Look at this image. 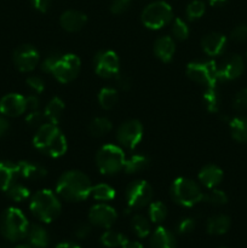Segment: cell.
<instances>
[{"label": "cell", "instance_id": "cell-35", "mask_svg": "<svg viewBox=\"0 0 247 248\" xmlns=\"http://www.w3.org/2000/svg\"><path fill=\"white\" fill-rule=\"evenodd\" d=\"M148 216H149L150 222L154 224H160L164 222L167 217V207L165 203L160 202V201H155V202L149 203V211H148Z\"/></svg>", "mask_w": 247, "mask_h": 248}, {"label": "cell", "instance_id": "cell-50", "mask_svg": "<svg viewBox=\"0 0 247 248\" xmlns=\"http://www.w3.org/2000/svg\"><path fill=\"white\" fill-rule=\"evenodd\" d=\"M26 104L27 109L29 110H38L39 107H40V99L35 96V94H31V96L26 97Z\"/></svg>", "mask_w": 247, "mask_h": 248}, {"label": "cell", "instance_id": "cell-17", "mask_svg": "<svg viewBox=\"0 0 247 248\" xmlns=\"http://www.w3.org/2000/svg\"><path fill=\"white\" fill-rule=\"evenodd\" d=\"M228 39L224 34L220 33H210L203 36L201 40V47L203 52L210 57L220 56L227 48Z\"/></svg>", "mask_w": 247, "mask_h": 248}, {"label": "cell", "instance_id": "cell-27", "mask_svg": "<svg viewBox=\"0 0 247 248\" xmlns=\"http://www.w3.org/2000/svg\"><path fill=\"white\" fill-rule=\"evenodd\" d=\"M229 127L232 137L239 143H247V118L235 116L229 120Z\"/></svg>", "mask_w": 247, "mask_h": 248}, {"label": "cell", "instance_id": "cell-29", "mask_svg": "<svg viewBox=\"0 0 247 248\" xmlns=\"http://www.w3.org/2000/svg\"><path fill=\"white\" fill-rule=\"evenodd\" d=\"M111 128H113V124L108 118H104V116L94 118L89 124V132L93 137H103L110 132Z\"/></svg>", "mask_w": 247, "mask_h": 248}, {"label": "cell", "instance_id": "cell-57", "mask_svg": "<svg viewBox=\"0 0 247 248\" xmlns=\"http://www.w3.org/2000/svg\"><path fill=\"white\" fill-rule=\"evenodd\" d=\"M0 248H1V247H0Z\"/></svg>", "mask_w": 247, "mask_h": 248}, {"label": "cell", "instance_id": "cell-48", "mask_svg": "<svg viewBox=\"0 0 247 248\" xmlns=\"http://www.w3.org/2000/svg\"><path fill=\"white\" fill-rule=\"evenodd\" d=\"M92 228H91V223H80L75 227L74 229V235L75 237L80 240H84L86 237H89V235L91 234Z\"/></svg>", "mask_w": 247, "mask_h": 248}, {"label": "cell", "instance_id": "cell-16", "mask_svg": "<svg viewBox=\"0 0 247 248\" xmlns=\"http://www.w3.org/2000/svg\"><path fill=\"white\" fill-rule=\"evenodd\" d=\"M27 110L26 97L19 93H9L0 99V114L4 116H19Z\"/></svg>", "mask_w": 247, "mask_h": 248}, {"label": "cell", "instance_id": "cell-20", "mask_svg": "<svg viewBox=\"0 0 247 248\" xmlns=\"http://www.w3.org/2000/svg\"><path fill=\"white\" fill-rule=\"evenodd\" d=\"M152 248H177V239L167 228L157 227L150 237Z\"/></svg>", "mask_w": 247, "mask_h": 248}, {"label": "cell", "instance_id": "cell-41", "mask_svg": "<svg viewBox=\"0 0 247 248\" xmlns=\"http://www.w3.org/2000/svg\"><path fill=\"white\" fill-rule=\"evenodd\" d=\"M232 107L237 111L247 110V87L241 89L232 99Z\"/></svg>", "mask_w": 247, "mask_h": 248}, {"label": "cell", "instance_id": "cell-33", "mask_svg": "<svg viewBox=\"0 0 247 248\" xmlns=\"http://www.w3.org/2000/svg\"><path fill=\"white\" fill-rule=\"evenodd\" d=\"M150 219L147 218L143 215H135L132 217V220H131V224H132L133 232H136L139 239H143V237H147L148 235L152 232V225H150Z\"/></svg>", "mask_w": 247, "mask_h": 248}, {"label": "cell", "instance_id": "cell-32", "mask_svg": "<svg viewBox=\"0 0 247 248\" xmlns=\"http://www.w3.org/2000/svg\"><path fill=\"white\" fill-rule=\"evenodd\" d=\"M94 200L99 201V202H107V201H111L115 198V189L110 186L107 183H99L92 186L91 195Z\"/></svg>", "mask_w": 247, "mask_h": 248}, {"label": "cell", "instance_id": "cell-54", "mask_svg": "<svg viewBox=\"0 0 247 248\" xmlns=\"http://www.w3.org/2000/svg\"><path fill=\"white\" fill-rule=\"evenodd\" d=\"M208 2H210L212 6H220V5H223L224 2H227V0H208Z\"/></svg>", "mask_w": 247, "mask_h": 248}, {"label": "cell", "instance_id": "cell-12", "mask_svg": "<svg viewBox=\"0 0 247 248\" xmlns=\"http://www.w3.org/2000/svg\"><path fill=\"white\" fill-rule=\"evenodd\" d=\"M96 74L104 79L115 78L120 73V60L111 50H102L94 56Z\"/></svg>", "mask_w": 247, "mask_h": 248}, {"label": "cell", "instance_id": "cell-8", "mask_svg": "<svg viewBox=\"0 0 247 248\" xmlns=\"http://www.w3.org/2000/svg\"><path fill=\"white\" fill-rule=\"evenodd\" d=\"M172 7L166 1H154L147 5L142 12V22L147 28L157 31L172 21Z\"/></svg>", "mask_w": 247, "mask_h": 248}, {"label": "cell", "instance_id": "cell-4", "mask_svg": "<svg viewBox=\"0 0 247 248\" xmlns=\"http://www.w3.org/2000/svg\"><path fill=\"white\" fill-rule=\"evenodd\" d=\"M29 222L24 213L16 207H10L0 217V232L11 242L21 241L27 236Z\"/></svg>", "mask_w": 247, "mask_h": 248}, {"label": "cell", "instance_id": "cell-31", "mask_svg": "<svg viewBox=\"0 0 247 248\" xmlns=\"http://www.w3.org/2000/svg\"><path fill=\"white\" fill-rule=\"evenodd\" d=\"M128 241L127 237L124 234L114 230L108 229L101 235V244L104 247L108 248H116V247H123L126 242Z\"/></svg>", "mask_w": 247, "mask_h": 248}, {"label": "cell", "instance_id": "cell-55", "mask_svg": "<svg viewBox=\"0 0 247 248\" xmlns=\"http://www.w3.org/2000/svg\"><path fill=\"white\" fill-rule=\"evenodd\" d=\"M15 248H34V247H31V245H18V246H16Z\"/></svg>", "mask_w": 247, "mask_h": 248}, {"label": "cell", "instance_id": "cell-56", "mask_svg": "<svg viewBox=\"0 0 247 248\" xmlns=\"http://www.w3.org/2000/svg\"><path fill=\"white\" fill-rule=\"evenodd\" d=\"M219 248H227V247H219Z\"/></svg>", "mask_w": 247, "mask_h": 248}, {"label": "cell", "instance_id": "cell-38", "mask_svg": "<svg viewBox=\"0 0 247 248\" xmlns=\"http://www.w3.org/2000/svg\"><path fill=\"white\" fill-rule=\"evenodd\" d=\"M206 5L202 0H193L190 4L186 6L185 15L189 21H195V19L201 18L205 15Z\"/></svg>", "mask_w": 247, "mask_h": 248}, {"label": "cell", "instance_id": "cell-5", "mask_svg": "<svg viewBox=\"0 0 247 248\" xmlns=\"http://www.w3.org/2000/svg\"><path fill=\"white\" fill-rule=\"evenodd\" d=\"M171 195L174 202L183 207H193L203 200V193L200 186L186 177L174 179L171 186Z\"/></svg>", "mask_w": 247, "mask_h": 248}, {"label": "cell", "instance_id": "cell-52", "mask_svg": "<svg viewBox=\"0 0 247 248\" xmlns=\"http://www.w3.org/2000/svg\"><path fill=\"white\" fill-rule=\"evenodd\" d=\"M56 248H81L79 245L74 244V242H70V241H63L60 242V244L56 246Z\"/></svg>", "mask_w": 247, "mask_h": 248}, {"label": "cell", "instance_id": "cell-13", "mask_svg": "<svg viewBox=\"0 0 247 248\" xmlns=\"http://www.w3.org/2000/svg\"><path fill=\"white\" fill-rule=\"evenodd\" d=\"M12 60H14L15 67L19 72L29 73L36 68L39 60H40V55H39V51L33 45L24 44V45L18 46L14 51Z\"/></svg>", "mask_w": 247, "mask_h": 248}, {"label": "cell", "instance_id": "cell-30", "mask_svg": "<svg viewBox=\"0 0 247 248\" xmlns=\"http://www.w3.org/2000/svg\"><path fill=\"white\" fill-rule=\"evenodd\" d=\"M118 91L113 87H103L98 92V103L104 110H110L118 103Z\"/></svg>", "mask_w": 247, "mask_h": 248}, {"label": "cell", "instance_id": "cell-22", "mask_svg": "<svg viewBox=\"0 0 247 248\" xmlns=\"http://www.w3.org/2000/svg\"><path fill=\"white\" fill-rule=\"evenodd\" d=\"M17 167H18L19 176L29 181H40L47 176V170L36 162L19 161Z\"/></svg>", "mask_w": 247, "mask_h": 248}, {"label": "cell", "instance_id": "cell-15", "mask_svg": "<svg viewBox=\"0 0 247 248\" xmlns=\"http://www.w3.org/2000/svg\"><path fill=\"white\" fill-rule=\"evenodd\" d=\"M245 63L241 56L230 55L218 67V78L220 81L235 80L244 73Z\"/></svg>", "mask_w": 247, "mask_h": 248}, {"label": "cell", "instance_id": "cell-25", "mask_svg": "<svg viewBox=\"0 0 247 248\" xmlns=\"http://www.w3.org/2000/svg\"><path fill=\"white\" fill-rule=\"evenodd\" d=\"M230 218L227 215H215L210 217L206 223V230L210 235H223L229 230Z\"/></svg>", "mask_w": 247, "mask_h": 248}, {"label": "cell", "instance_id": "cell-1", "mask_svg": "<svg viewBox=\"0 0 247 248\" xmlns=\"http://www.w3.org/2000/svg\"><path fill=\"white\" fill-rule=\"evenodd\" d=\"M92 184L89 177L81 171H67L58 178L56 184L57 195L69 202H80L91 195Z\"/></svg>", "mask_w": 247, "mask_h": 248}, {"label": "cell", "instance_id": "cell-11", "mask_svg": "<svg viewBox=\"0 0 247 248\" xmlns=\"http://www.w3.org/2000/svg\"><path fill=\"white\" fill-rule=\"evenodd\" d=\"M143 138V126L136 119L126 120L116 130V140L123 147L135 149Z\"/></svg>", "mask_w": 247, "mask_h": 248}, {"label": "cell", "instance_id": "cell-9", "mask_svg": "<svg viewBox=\"0 0 247 248\" xmlns=\"http://www.w3.org/2000/svg\"><path fill=\"white\" fill-rule=\"evenodd\" d=\"M125 196L128 210H138L149 205L153 198V189L147 181L137 179L128 184Z\"/></svg>", "mask_w": 247, "mask_h": 248}, {"label": "cell", "instance_id": "cell-14", "mask_svg": "<svg viewBox=\"0 0 247 248\" xmlns=\"http://www.w3.org/2000/svg\"><path fill=\"white\" fill-rule=\"evenodd\" d=\"M118 219V213L115 208L107 203L101 202L92 206L89 212V222L94 227L103 228V229H110L111 225Z\"/></svg>", "mask_w": 247, "mask_h": 248}, {"label": "cell", "instance_id": "cell-19", "mask_svg": "<svg viewBox=\"0 0 247 248\" xmlns=\"http://www.w3.org/2000/svg\"><path fill=\"white\" fill-rule=\"evenodd\" d=\"M198 178L199 182H200L205 188H216V186H219L220 182L223 181V171L220 167L217 166V165L208 164L200 170Z\"/></svg>", "mask_w": 247, "mask_h": 248}, {"label": "cell", "instance_id": "cell-21", "mask_svg": "<svg viewBox=\"0 0 247 248\" xmlns=\"http://www.w3.org/2000/svg\"><path fill=\"white\" fill-rule=\"evenodd\" d=\"M176 52V43L169 35L160 36L154 44V53L161 62H170Z\"/></svg>", "mask_w": 247, "mask_h": 248}, {"label": "cell", "instance_id": "cell-49", "mask_svg": "<svg viewBox=\"0 0 247 248\" xmlns=\"http://www.w3.org/2000/svg\"><path fill=\"white\" fill-rule=\"evenodd\" d=\"M31 2L35 10L40 12H46L50 9L52 0H31Z\"/></svg>", "mask_w": 247, "mask_h": 248}, {"label": "cell", "instance_id": "cell-18", "mask_svg": "<svg viewBox=\"0 0 247 248\" xmlns=\"http://www.w3.org/2000/svg\"><path fill=\"white\" fill-rule=\"evenodd\" d=\"M87 22V17L84 12L77 10H67L60 17V23L64 31L74 33L81 31Z\"/></svg>", "mask_w": 247, "mask_h": 248}, {"label": "cell", "instance_id": "cell-26", "mask_svg": "<svg viewBox=\"0 0 247 248\" xmlns=\"http://www.w3.org/2000/svg\"><path fill=\"white\" fill-rule=\"evenodd\" d=\"M64 108L65 107L62 99L58 98V97H53L48 101V103L45 107V110H44L45 119H47L48 123L57 125L58 121L62 118Z\"/></svg>", "mask_w": 247, "mask_h": 248}, {"label": "cell", "instance_id": "cell-53", "mask_svg": "<svg viewBox=\"0 0 247 248\" xmlns=\"http://www.w3.org/2000/svg\"><path fill=\"white\" fill-rule=\"evenodd\" d=\"M121 248H143V245L138 241H130V240H128Z\"/></svg>", "mask_w": 247, "mask_h": 248}, {"label": "cell", "instance_id": "cell-34", "mask_svg": "<svg viewBox=\"0 0 247 248\" xmlns=\"http://www.w3.org/2000/svg\"><path fill=\"white\" fill-rule=\"evenodd\" d=\"M206 109L210 113H217L220 108V96L216 87H207L202 96Z\"/></svg>", "mask_w": 247, "mask_h": 248}, {"label": "cell", "instance_id": "cell-46", "mask_svg": "<svg viewBox=\"0 0 247 248\" xmlns=\"http://www.w3.org/2000/svg\"><path fill=\"white\" fill-rule=\"evenodd\" d=\"M131 6V0H113L110 4V11L114 15H121L127 11Z\"/></svg>", "mask_w": 247, "mask_h": 248}, {"label": "cell", "instance_id": "cell-45", "mask_svg": "<svg viewBox=\"0 0 247 248\" xmlns=\"http://www.w3.org/2000/svg\"><path fill=\"white\" fill-rule=\"evenodd\" d=\"M230 38L236 43L247 41V24H239V26L235 27L230 33Z\"/></svg>", "mask_w": 247, "mask_h": 248}, {"label": "cell", "instance_id": "cell-3", "mask_svg": "<svg viewBox=\"0 0 247 248\" xmlns=\"http://www.w3.org/2000/svg\"><path fill=\"white\" fill-rule=\"evenodd\" d=\"M29 208L39 220L43 223H51L60 216L62 205L58 196L53 191L43 189L31 196Z\"/></svg>", "mask_w": 247, "mask_h": 248}, {"label": "cell", "instance_id": "cell-28", "mask_svg": "<svg viewBox=\"0 0 247 248\" xmlns=\"http://www.w3.org/2000/svg\"><path fill=\"white\" fill-rule=\"evenodd\" d=\"M149 164L150 159L145 154H133L125 161L124 170L128 174L139 173V172L147 170Z\"/></svg>", "mask_w": 247, "mask_h": 248}, {"label": "cell", "instance_id": "cell-47", "mask_svg": "<svg viewBox=\"0 0 247 248\" xmlns=\"http://www.w3.org/2000/svg\"><path fill=\"white\" fill-rule=\"evenodd\" d=\"M115 82L116 86L120 90H123V91H128L131 89V86H132V79L126 73H119L115 77Z\"/></svg>", "mask_w": 247, "mask_h": 248}, {"label": "cell", "instance_id": "cell-24", "mask_svg": "<svg viewBox=\"0 0 247 248\" xmlns=\"http://www.w3.org/2000/svg\"><path fill=\"white\" fill-rule=\"evenodd\" d=\"M27 239L29 245L34 248H46L50 244V235L47 230L39 224L29 225Z\"/></svg>", "mask_w": 247, "mask_h": 248}, {"label": "cell", "instance_id": "cell-40", "mask_svg": "<svg viewBox=\"0 0 247 248\" xmlns=\"http://www.w3.org/2000/svg\"><path fill=\"white\" fill-rule=\"evenodd\" d=\"M61 57H62V53L56 52V51L55 52L48 53L45 57V60L43 61V63H41V70L45 73H51V74H52L53 69H55L58 61L61 60Z\"/></svg>", "mask_w": 247, "mask_h": 248}, {"label": "cell", "instance_id": "cell-44", "mask_svg": "<svg viewBox=\"0 0 247 248\" xmlns=\"http://www.w3.org/2000/svg\"><path fill=\"white\" fill-rule=\"evenodd\" d=\"M44 119H45V115L38 109V110H31V113L26 116V123L27 125L31 126V127L38 128L43 125Z\"/></svg>", "mask_w": 247, "mask_h": 248}, {"label": "cell", "instance_id": "cell-37", "mask_svg": "<svg viewBox=\"0 0 247 248\" xmlns=\"http://www.w3.org/2000/svg\"><path fill=\"white\" fill-rule=\"evenodd\" d=\"M207 203L212 206H223L228 202V196L227 194L223 190L217 188H212L207 191L206 194H203V200Z\"/></svg>", "mask_w": 247, "mask_h": 248}, {"label": "cell", "instance_id": "cell-7", "mask_svg": "<svg viewBox=\"0 0 247 248\" xmlns=\"http://www.w3.org/2000/svg\"><path fill=\"white\" fill-rule=\"evenodd\" d=\"M186 75L191 81L207 87H216L219 81L218 65L215 61H194L186 65Z\"/></svg>", "mask_w": 247, "mask_h": 248}, {"label": "cell", "instance_id": "cell-51", "mask_svg": "<svg viewBox=\"0 0 247 248\" xmlns=\"http://www.w3.org/2000/svg\"><path fill=\"white\" fill-rule=\"evenodd\" d=\"M9 128H10L9 121H7V119L1 114V115H0V137L6 135Z\"/></svg>", "mask_w": 247, "mask_h": 248}, {"label": "cell", "instance_id": "cell-43", "mask_svg": "<svg viewBox=\"0 0 247 248\" xmlns=\"http://www.w3.org/2000/svg\"><path fill=\"white\" fill-rule=\"evenodd\" d=\"M26 84L28 85V87L31 90H33L35 93H43L44 90H45V82L38 75H31V77L27 78Z\"/></svg>", "mask_w": 247, "mask_h": 248}, {"label": "cell", "instance_id": "cell-6", "mask_svg": "<svg viewBox=\"0 0 247 248\" xmlns=\"http://www.w3.org/2000/svg\"><path fill=\"white\" fill-rule=\"evenodd\" d=\"M126 157L123 149L118 145L106 144L99 148L96 155V164L102 174L113 176L119 173L125 166Z\"/></svg>", "mask_w": 247, "mask_h": 248}, {"label": "cell", "instance_id": "cell-36", "mask_svg": "<svg viewBox=\"0 0 247 248\" xmlns=\"http://www.w3.org/2000/svg\"><path fill=\"white\" fill-rule=\"evenodd\" d=\"M7 196L9 199H11L15 202H23L27 199H29L31 196V191L27 188L26 186L19 183H14L9 189L6 190Z\"/></svg>", "mask_w": 247, "mask_h": 248}, {"label": "cell", "instance_id": "cell-23", "mask_svg": "<svg viewBox=\"0 0 247 248\" xmlns=\"http://www.w3.org/2000/svg\"><path fill=\"white\" fill-rule=\"evenodd\" d=\"M19 177L17 164L11 161H0V191H6Z\"/></svg>", "mask_w": 247, "mask_h": 248}, {"label": "cell", "instance_id": "cell-10", "mask_svg": "<svg viewBox=\"0 0 247 248\" xmlns=\"http://www.w3.org/2000/svg\"><path fill=\"white\" fill-rule=\"evenodd\" d=\"M80 69H81L80 58L74 53H67V55H62L53 69L52 75L62 84H68L79 75Z\"/></svg>", "mask_w": 247, "mask_h": 248}, {"label": "cell", "instance_id": "cell-39", "mask_svg": "<svg viewBox=\"0 0 247 248\" xmlns=\"http://www.w3.org/2000/svg\"><path fill=\"white\" fill-rule=\"evenodd\" d=\"M171 31H172V35H173L174 39L177 40H185L188 39L189 36V27L185 22L183 21L182 18H174L173 22H172V27H171Z\"/></svg>", "mask_w": 247, "mask_h": 248}, {"label": "cell", "instance_id": "cell-42", "mask_svg": "<svg viewBox=\"0 0 247 248\" xmlns=\"http://www.w3.org/2000/svg\"><path fill=\"white\" fill-rule=\"evenodd\" d=\"M177 232L181 235H186V234H190L194 229H195V219L194 218H183L178 222L176 227Z\"/></svg>", "mask_w": 247, "mask_h": 248}, {"label": "cell", "instance_id": "cell-2", "mask_svg": "<svg viewBox=\"0 0 247 248\" xmlns=\"http://www.w3.org/2000/svg\"><path fill=\"white\" fill-rule=\"evenodd\" d=\"M34 147L50 157H60L67 152V140L55 124H43L33 138Z\"/></svg>", "mask_w": 247, "mask_h": 248}]
</instances>
